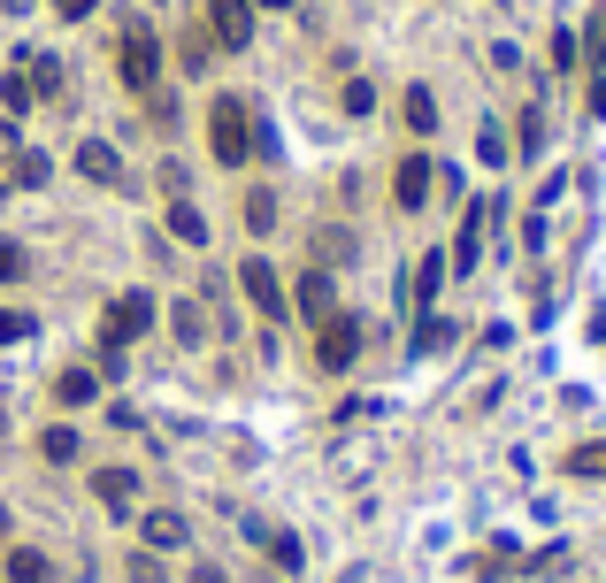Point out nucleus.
Instances as JSON below:
<instances>
[{
  "mask_svg": "<svg viewBox=\"0 0 606 583\" xmlns=\"http://www.w3.org/2000/svg\"><path fill=\"white\" fill-rule=\"evenodd\" d=\"M208 146H215L223 169H238V161L254 153V116H246V100H215V108H208Z\"/></svg>",
  "mask_w": 606,
  "mask_h": 583,
  "instance_id": "f257e3e1",
  "label": "nucleus"
},
{
  "mask_svg": "<svg viewBox=\"0 0 606 583\" xmlns=\"http://www.w3.org/2000/svg\"><path fill=\"white\" fill-rule=\"evenodd\" d=\"M116 70H124V85H131V93H153V85H161V46H153V23H124Z\"/></svg>",
  "mask_w": 606,
  "mask_h": 583,
  "instance_id": "f03ea898",
  "label": "nucleus"
},
{
  "mask_svg": "<svg viewBox=\"0 0 606 583\" xmlns=\"http://www.w3.org/2000/svg\"><path fill=\"white\" fill-rule=\"evenodd\" d=\"M147 330H153V299L147 292H124V299L100 315V346H116V353H124L131 338H147Z\"/></svg>",
  "mask_w": 606,
  "mask_h": 583,
  "instance_id": "7ed1b4c3",
  "label": "nucleus"
},
{
  "mask_svg": "<svg viewBox=\"0 0 606 583\" xmlns=\"http://www.w3.org/2000/svg\"><path fill=\"white\" fill-rule=\"evenodd\" d=\"M353 353H361V322L353 315H322L315 322V361L322 369H353Z\"/></svg>",
  "mask_w": 606,
  "mask_h": 583,
  "instance_id": "20e7f679",
  "label": "nucleus"
},
{
  "mask_svg": "<svg viewBox=\"0 0 606 583\" xmlns=\"http://www.w3.org/2000/svg\"><path fill=\"white\" fill-rule=\"evenodd\" d=\"M238 285H246V299H254V307H262L269 322H285V315H293V299H285V285H277V269H269L262 254H246V262H238Z\"/></svg>",
  "mask_w": 606,
  "mask_h": 583,
  "instance_id": "39448f33",
  "label": "nucleus"
},
{
  "mask_svg": "<svg viewBox=\"0 0 606 583\" xmlns=\"http://www.w3.org/2000/svg\"><path fill=\"white\" fill-rule=\"evenodd\" d=\"M208 31L223 46H246L254 39V0H208Z\"/></svg>",
  "mask_w": 606,
  "mask_h": 583,
  "instance_id": "423d86ee",
  "label": "nucleus"
},
{
  "mask_svg": "<svg viewBox=\"0 0 606 583\" xmlns=\"http://www.w3.org/2000/svg\"><path fill=\"white\" fill-rule=\"evenodd\" d=\"M392 192H400V208H423V200H430V161H423V153H407V161H400V177H392Z\"/></svg>",
  "mask_w": 606,
  "mask_h": 583,
  "instance_id": "0eeeda50",
  "label": "nucleus"
},
{
  "mask_svg": "<svg viewBox=\"0 0 606 583\" xmlns=\"http://www.w3.org/2000/svg\"><path fill=\"white\" fill-rule=\"evenodd\" d=\"M54 400H62V407H93V400H100V377H93V369H62V377H54Z\"/></svg>",
  "mask_w": 606,
  "mask_h": 583,
  "instance_id": "6e6552de",
  "label": "nucleus"
},
{
  "mask_svg": "<svg viewBox=\"0 0 606 583\" xmlns=\"http://www.w3.org/2000/svg\"><path fill=\"white\" fill-rule=\"evenodd\" d=\"M93 499H100V507H131V499H139V476H131V468H100V476H93Z\"/></svg>",
  "mask_w": 606,
  "mask_h": 583,
  "instance_id": "1a4fd4ad",
  "label": "nucleus"
},
{
  "mask_svg": "<svg viewBox=\"0 0 606 583\" xmlns=\"http://www.w3.org/2000/svg\"><path fill=\"white\" fill-rule=\"evenodd\" d=\"M77 169H85L93 184H116V177H124V161H116V146H100V139H85V146H77Z\"/></svg>",
  "mask_w": 606,
  "mask_h": 583,
  "instance_id": "9d476101",
  "label": "nucleus"
},
{
  "mask_svg": "<svg viewBox=\"0 0 606 583\" xmlns=\"http://www.w3.org/2000/svg\"><path fill=\"white\" fill-rule=\"evenodd\" d=\"M300 315H307V322L338 315V307H330V277H322V269H307V277H300Z\"/></svg>",
  "mask_w": 606,
  "mask_h": 583,
  "instance_id": "9b49d317",
  "label": "nucleus"
},
{
  "mask_svg": "<svg viewBox=\"0 0 606 583\" xmlns=\"http://www.w3.org/2000/svg\"><path fill=\"white\" fill-rule=\"evenodd\" d=\"M8 583H46V553L15 545V553H8Z\"/></svg>",
  "mask_w": 606,
  "mask_h": 583,
  "instance_id": "f8f14e48",
  "label": "nucleus"
},
{
  "mask_svg": "<svg viewBox=\"0 0 606 583\" xmlns=\"http://www.w3.org/2000/svg\"><path fill=\"white\" fill-rule=\"evenodd\" d=\"M476 254H483V215L468 208V223H460V246H454V262H460V269H476Z\"/></svg>",
  "mask_w": 606,
  "mask_h": 583,
  "instance_id": "ddd939ff",
  "label": "nucleus"
},
{
  "mask_svg": "<svg viewBox=\"0 0 606 583\" xmlns=\"http://www.w3.org/2000/svg\"><path fill=\"white\" fill-rule=\"evenodd\" d=\"M23 77H31V93H54V85H62L54 54H23Z\"/></svg>",
  "mask_w": 606,
  "mask_h": 583,
  "instance_id": "4468645a",
  "label": "nucleus"
},
{
  "mask_svg": "<svg viewBox=\"0 0 606 583\" xmlns=\"http://www.w3.org/2000/svg\"><path fill=\"white\" fill-rule=\"evenodd\" d=\"M407 124H415V131H438V100H430L423 85H407Z\"/></svg>",
  "mask_w": 606,
  "mask_h": 583,
  "instance_id": "2eb2a0df",
  "label": "nucleus"
},
{
  "mask_svg": "<svg viewBox=\"0 0 606 583\" xmlns=\"http://www.w3.org/2000/svg\"><path fill=\"white\" fill-rule=\"evenodd\" d=\"M169 231H177L184 246H200V239H208V223H200V208H184V200L169 208Z\"/></svg>",
  "mask_w": 606,
  "mask_h": 583,
  "instance_id": "dca6fc26",
  "label": "nucleus"
},
{
  "mask_svg": "<svg viewBox=\"0 0 606 583\" xmlns=\"http://www.w3.org/2000/svg\"><path fill=\"white\" fill-rule=\"evenodd\" d=\"M169 322H177V338H184V346H200V338H208V322H200V307H192V299H177V307H169Z\"/></svg>",
  "mask_w": 606,
  "mask_h": 583,
  "instance_id": "f3484780",
  "label": "nucleus"
},
{
  "mask_svg": "<svg viewBox=\"0 0 606 583\" xmlns=\"http://www.w3.org/2000/svg\"><path fill=\"white\" fill-rule=\"evenodd\" d=\"M438 285H446V262L430 254V262L415 269V307H430V299H438Z\"/></svg>",
  "mask_w": 606,
  "mask_h": 583,
  "instance_id": "a211bd4d",
  "label": "nucleus"
},
{
  "mask_svg": "<svg viewBox=\"0 0 606 583\" xmlns=\"http://www.w3.org/2000/svg\"><path fill=\"white\" fill-rule=\"evenodd\" d=\"M147 545H184V515H147Z\"/></svg>",
  "mask_w": 606,
  "mask_h": 583,
  "instance_id": "6ab92c4d",
  "label": "nucleus"
},
{
  "mask_svg": "<svg viewBox=\"0 0 606 583\" xmlns=\"http://www.w3.org/2000/svg\"><path fill=\"white\" fill-rule=\"evenodd\" d=\"M568 476H606V437H599V445H576V453H568Z\"/></svg>",
  "mask_w": 606,
  "mask_h": 583,
  "instance_id": "aec40b11",
  "label": "nucleus"
},
{
  "mask_svg": "<svg viewBox=\"0 0 606 583\" xmlns=\"http://www.w3.org/2000/svg\"><path fill=\"white\" fill-rule=\"evenodd\" d=\"M0 100H8V108H15V116H23V108H31V100H39V93H31V77H23V70H8V77H0Z\"/></svg>",
  "mask_w": 606,
  "mask_h": 583,
  "instance_id": "412c9836",
  "label": "nucleus"
},
{
  "mask_svg": "<svg viewBox=\"0 0 606 583\" xmlns=\"http://www.w3.org/2000/svg\"><path fill=\"white\" fill-rule=\"evenodd\" d=\"M246 223L254 231H277V192H246Z\"/></svg>",
  "mask_w": 606,
  "mask_h": 583,
  "instance_id": "4be33fe9",
  "label": "nucleus"
},
{
  "mask_svg": "<svg viewBox=\"0 0 606 583\" xmlns=\"http://www.w3.org/2000/svg\"><path fill=\"white\" fill-rule=\"evenodd\" d=\"M39 453H46V460H77V431H46Z\"/></svg>",
  "mask_w": 606,
  "mask_h": 583,
  "instance_id": "5701e85b",
  "label": "nucleus"
},
{
  "mask_svg": "<svg viewBox=\"0 0 606 583\" xmlns=\"http://www.w3.org/2000/svg\"><path fill=\"white\" fill-rule=\"evenodd\" d=\"M8 169H15V184H46V153H15Z\"/></svg>",
  "mask_w": 606,
  "mask_h": 583,
  "instance_id": "b1692460",
  "label": "nucleus"
},
{
  "mask_svg": "<svg viewBox=\"0 0 606 583\" xmlns=\"http://www.w3.org/2000/svg\"><path fill=\"white\" fill-rule=\"evenodd\" d=\"M262 538H269V530H262ZM269 561H277V569H293V576H300V538H269Z\"/></svg>",
  "mask_w": 606,
  "mask_h": 583,
  "instance_id": "393cba45",
  "label": "nucleus"
},
{
  "mask_svg": "<svg viewBox=\"0 0 606 583\" xmlns=\"http://www.w3.org/2000/svg\"><path fill=\"white\" fill-rule=\"evenodd\" d=\"M23 269H31V262H23V246H15V239H0V285H15Z\"/></svg>",
  "mask_w": 606,
  "mask_h": 583,
  "instance_id": "a878e982",
  "label": "nucleus"
},
{
  "mask_svg": "<svg viewBox=\"0 0 606 583\" xmlns=\"http://www.w3.org/2000/svg\"><path fill=\"white\" fill-rule=\"evenodd\" d=\"M538 146H545V116H538V108H522V153H538Z\"/></svg>",
  "mask_w": 606,
  "mask_h": 583,
  "instance_id": "bb28decb",
  "label": "nucleus"
},
{
  "mask_svg": "<svg viewBox=\"0 0 606 583\" xmlns=\"http://www.w3.org/2000/svg\"><path fill=\"white\" fill-rule=\"evenodd\" d=\"M369 108H376V93H369V85L353 77V85H345V116H369Z\"/></svg>",
  "mask_w": 606,
  "mask_h": 583,
  "instance_id": "cd10ccee",
  "label": "nucleus"
},
{
  "mask_svg": "<svg viewBox=\"0 0 606 583\" xmlns=\"http://www.w3.org/2000/svg\"><path fill=\"white\" fill-rule=\"evenodd\" d=\"M23 330H31V315H15V307H0V346H15Z\"/></svg>",
  "mask_w": 606,
  "mask_h": 583,
  "instance_id": "c85d7f7f",
  "label": "nucleus"
},
{
  "mask_svg": "<svg viewBox=\"0 0 606 583\" xmlns=\"http://www.w3.org/2000/svg\"><path fill=\"white\" fill-rule=\"evenodd\" d=\"M93 8H100V0H54V15H62V23H85Z\"/></svg>",
  "mask_w": 606,
  "mask_h": 583,
  "instance_id": "c756f323",
  "label": "nucleus"
},
{
  "mask_svg": "<svg viewBox=\"0 0 606 583\" xmlns=\"http://www.w3.org/2000/svg\"><path fill=\"white\" fill-rule=\"evenodd\" d=\"M131 583H161V561H147V553H139V561H131Z\"/></svg>",
  "mask_w": 606,
  "mask_h": 583,
  "instance_id": "7c9ffc66",
  "label": "nucleus"
},
{
  "mask_svg": "<svg viewBox=\"0 0 606 583\" xmlns=\"http://www.w3.org/2000/svg\"><path fill=\"white\" fill-rule=\"evenodd\" d=\"M0 161H15V131L8 124H0Z\"/></svg>",
  "mask_w": 606,
  "mask_h": 583,
  "instance_id": "2f4dec72",
  "label": "nucleus"
},
{
  "mask_svg": "<svg viewBox=\"0 0 606 583\" xmlns=\"http://www.w3.org/2000/svg\"><path fill=\"white\" fill-rule=\"evenodd\" d=\"M592 62H606V23H599V31H592Z\"/></svg>",
  "mask_w": 606,
  "mask_h": 583,
  "instance_id": "473e14b6",
  "label": "nucleus"
},
{
  "mask_svg": "<svg viewBox=\"0 0 606 583\" xmlns=\"http://www.w3.org/2000/svg\"><path fill=\"white\" fill-rule=\"evenodd\" d=\"M262 8H293V0H262Z\"/></svg>",
  "mask_w": 606,
  "mask_h": 583,
  "instance_id": "72a5a7b5",
  "label": "nucleus"
},
{
  "mask_svg": "<svg viewBox=\"0 0 606 583\" xmlns=\"http://www.w3.org/2000/svg\"><path fill=\"white\" fill-rule=\"evenodd\" d=\"M0 538H8V515H0Z\"/></svg>",
  "mask_w": 606,
  "mask_h": 583,
  "instance_id": "f704fd0d",
  "label": "nucleus"
},
{
  "mask_svg": "<svg viewBox=\"0 0 606 583\" xmlns=\"http://www.w3.org/2000/svg\"><path fill=\"white\" fill-rule=\"evenodd\" d=\"M0 192H8V184H0Z\"/></svg>",
  "mask_w": 606,
  "mask_h": 583,
  "instance_id": "c9c22d12",
  "label": "nucleus"
}]
</instances>
